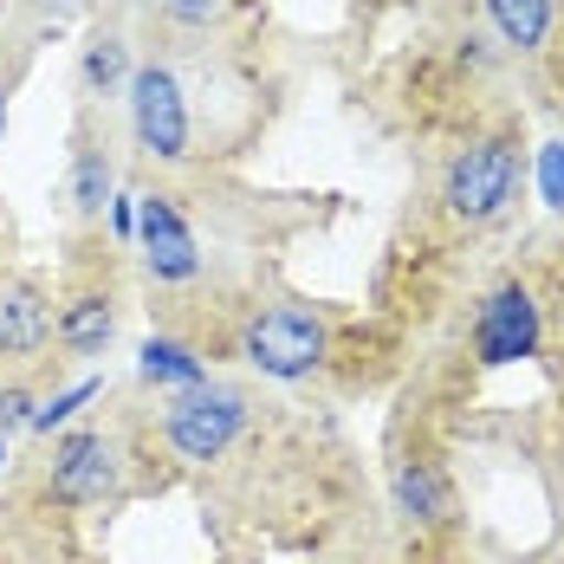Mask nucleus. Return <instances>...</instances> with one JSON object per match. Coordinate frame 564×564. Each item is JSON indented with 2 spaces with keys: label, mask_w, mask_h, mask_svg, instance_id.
I'll return each mask as SVG.
<instances>
[{
  "label": "nucleus",
  "mask_w": 564,
  "mask_h": 564,
  "mask_svg": "<svg viewBox=\"0 0 564 564\" xmlns=\"http://www.w3.org/2000/svg\"><path fill=\"white\" fill-rule=\"evenodd\" d=\"M33 409H40V402H33V390L7 383V390H0V435H7V429H26V422H33Z\"/></svg>",
  "instance_id": "f3484780"
},
{
  "label": "nucleus",
  "mask_w": 564,
  "mask_h": 564,
  "mask_svg": "<svg viewBox=\"0 0 564 564\" xmlns=\"http://www.w3.org/2000/svg\"><path fill=\"white\" fill-rule=\"evenodd\" d=\"M53 344V299L33 280L0 285V357H40Z\"/></svg>",
  "instance_id": "1a4fd4ad"
},
{
  "label": "nucleus",
  "mask_w": 564,
  "mask_h": 564,
  "mask_svg": "<svg viewBox=\"0 0 564 564\" xmlns=\"http://www.w3.org/2000/svg\"><path fill=\"white\" fill-rule=\"evenodd\" d=\"M78 78H85V91H111V85H130V46L117 40V33H98L85 58H78Z\"/></svg>",
  "instance_id": "ddd939ff"
},
{
  "label": "nucleus",
  "mask_w": 564,
  "mask_h": 564,
  "mask_svg": "<svg viewBox=\"0 0 564 564\" xmlns=\"http://www.w3.org/2000/svg\"><path fill=\"white\" fill-rule=\"evenodd\" d=\"M123 487V448H117L105 429H72L53 442L46 460V494L65 507H98Z\"/></svg>",
  "instance_id": "39448f33"
},
{
  "label": "nucleus",
  "mask_w": 564,
  "mask_h": 564,
  "mask_svg": "<svg viewBox=\"0 0 564 564\" xmlns=\"http://www.w3.org/2000/svg\"><path fill=\"white\" fill-rule=\"evenodd\" d=\"M130 130L150 163H182L188 156V98L170 65H137L130 72Z\"/></svg>",
  "instance_id": "423d86ee"
},
{
  "label": "nucleus",
  "mask_w": 564,
  "mask_h": 564,
  "mask_svg": "<svg viewBox=\"0 0 564 564\" xmlns=\"http://www.w3.org/2000/svg\"><path fill=\"white\" fill-rule=\"evenodd\" d=\"M137 247H143V273L156 285H188L202 280V247L195 227L182 221L170 195H137Z\"/></svg>",
  "instance_id": "0eeeda50"
},
{
  "label": "nucleus",
  "mask_w": 564,
  "mask_h": 564,
  "mask_svg": "<svg viewBox=\"0 0 564 564\" xmlns=\"http://www.w3.org/2000/svg\"><path fill=\"white\" fill-rule=\"evenodd\" d=\"M539 344H545V318H539L532 285L500 280L480 299V312H474V357H480L487 370H507V364L539 357Z\"/></svg>",
  "instance_id": "20e7f679"
},
{
  "label": "nucleus",
  "mask_w": 564,
  "mask_h": 564,
  "mask_svg": "<svg viewBox=\"0 0 564 564\" xmlns=\"http://www.w3.org/2000/svg\"><path fill=\"white\" fill-rule=\"evenodd\" d=\"M0 474H7V435H0Z\"/></svg>",
  "instance_id": "4be33fe9"
},
{
  "label": "nucleus",
  "mask_w": 564,
  "mask_h": 564,
  "mask_svg": "<svg viewBox=\"0 0 564 564\" xmlns=\"http://www.w3.org/2000/svg\"><path fill=\"white\" fill-rule=\"evenodd\" d=\"M0 137H7V85H0Z\"/></svg>",
  "instance_id": "aec40b11"
},
{
  "label": "nucleus",
  "mask_w": 564,
  "mask_h": 564,
  "mask_svg": "<svg viewBox=\"0 0 564 564\" xmlns=\"http://www.w3.org/2000/svg\"><path fill=\"white\" fill-rule=\"evenodd\" d=\"M487 20H494V33L507 40L512 53H545L558 7L552 0H487Z\"/></svg>",
  "instance_id": "f8f14e48"
},
{
  "label": "nucleus",
  "mask_w": 564,
  "mask_h": 564,
  "mask_svg": "<svg viewBox=\"0 0 564 564\" xmlns=\"http://www.w3.org/2000/svg\"><path fill=\"white\" fill-rule=\"evenodd\" d=\"M247 429V395L234 383H195V390H175L170 415H163V442H170L175 460L188 467H208L221 460Z\"/></svg>",
  "instance_id": "7ed1b4c3"
},
{
  "label": "nucleus",
  "mask_w": 564,
  "mask_h": 564,
  "mask_svg": "<svg viewBox=\"0 0 564 564\" xmlns=\"http://www.w3.org/2000/svg\"><path fill=\"white\" fill-rule=\"evenodd\" d=\"M111 227H117V240H137V195L111 202Z\"/></svg>",
  "instance_id": "6ab92c4d"
},
{
  "label": "nucleus",
  "mask_w": 564,
  "mask_h": 564,
  "mask_svg": "<svg viewBox=\"0 0 564 564\" xmlns=\"http://www.w3.org/2000/svg\"><path fill=\"white\" fill-rule=\"evenodd\" d=\"M519 195V143L512 137H474L442 175V208L467 227L500 221Z\"/></svg>",
  "instance_id": "f03ea898"
},
{
  "label": "nucleus",
  "mask_w": 564,
  "mask_h": 564,
  "mask_svg": "<svg viewBox=\"0 0 564 564\" xmlns=\"http://www.w3.org/2000/svg\"><path fill=\"white\" fill-rule=\"evenodd\" d=\"M40 7H46V13H65V7H72V0H40Z\"/></svg>",
  "instance_id": "412c9836"
},
{
  "label": "nucleus",
  "mask_w": 564,
  "mask_h": 564,
  "mask_svg": "<svg viewBox=\"0 0 564 564\" xmlns=\"http://www.w3.org/2000/svg\"><path fill=\"white\" fill-rule=\"evenodd\" d=\"M72 208H78L85 221L111 208V163H105V150H85V156L72 163Z\"/></svg>",
  "instance_id": "4468645a"
},
{
  "label": "nucleus",
  "mask_w": 564,
  "mask_h": 564,
  "mask_svg": "<svg viewBox=\"0 0 564 564\" xmlns=\"http://www.w3.org/2000/svg\"><path fill=\"white\" fill-rule=\"evenodd\" d=\"M137 377L156 383V390H195V383H208V364L195 357V344H182V338H143Z\"/></svg>",
  "instance_id": "9b49d317"
},
{
  "label": "nucleus",
  "mask_w": 564,
  "mask_h": 564,
  "mask_svg": "<svg viewBox=\"0 0 564 564\" xmlns=\"http://www.w3.org/2000/svg\"><path fill=\"white\" fill-rule=\"evenodd\" d=\"M170 7V20H182V26H208V20H221L227 0H163Z\"/></svg>",
  "instance_id": "a211bd4d"
},
{
  "label": "nucleus",
  "mask_w": 564,
  "mask_h": 564,
  "mask_svg": "<svg viewBox=\"0 0 564 564\" xmlns=\"http://www.w3.org/2000/svg\"><path fill=\"white\" fill-rule=\"evenodd\" d=\"M91 395H98V377H78V383H72V390H58L53 402H40V409H33V422H26V429H33V435H53V429H65V422H72V415H78V409H85V402H91Z\"/></svg>",
  "instance_id": "2eb2a0df"
},
{
  "label": "nucleus",
  "mask_w": 564,
  "mask_h": 564,
  "mask_svg": "<svg viewBox=\"0 0 564 564\" xmlns=\"http://www.w3.org/2000/svg\"><path fill=\"white\" fill-rule=\"evenodd\" d=\"M539 195H545L552 215H564V143H545L539 150Z\"/></svg>",
  "instance_id": "dca6fc26"
},
{
  "label": "nucleus",
  "mask_w": 564,
  "mask_h": 564,
  "mask_svg": "<svg viewBox=\"0 0 564 564\" xmlns=\"http://www.w3.org/2000/svg\"><path fill=\"white\" fill-rule=\"evenodd\" d=\"M390 507H395V519H402V525L435 532V525H448V519H454V480L435 467V460H395Z\"/></svg>",
  "instance_id": "6e6552de"
},
{
  "label": "nucleus",
  "mask_w": 564,
  "mask_h": 564,
  "mask_svg": "<svg viewBox=\"0 0 564 564\" xmlns=\"http://www.w3.org/2000/svg\"><path fill=\"white\" fill-rule=\"evenodd\" d=\"M53 338L72 350V357H98L105 344L117 338V305L111 292H78V299H65L53 318Z\"/></svg>",
  "instance_id": "9d476101"
},
{
  "label": "nucleus",
  "mask_w": 564,
  "mask_h": 564,
  "mask_svg": "<svg viewBox=\"0 0 564 564\" xmlns=\"http://www.w3.org/2000/svg\"><path fill=\"white\" fill-rule=\"evenodd\" d=\"M240 357L273 383H305L332 357V325L312 305H267L240 325Z\"/></svg>",
  "instance_id": "f257e3e1"
}]
</instances>
